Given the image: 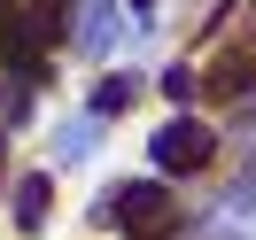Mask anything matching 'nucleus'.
Wrapping results in <instances>:
<instances>
[{"label":"nucleus","instance_id":"2","mask_svg":"<svg viewBox=\"0 0 256 240\" xmlns=\"http://www.w3.org/2000/svg\"><path fill=\"white\" fill-rule=\"evenodd\" d=\"M202 163H210V132L194 116H178V124L156 132V171H202Z\"/></svg>","mask_w":256,"mask_h":240},{"label":"nucleus","instance_id":"5","mask_svg":"<svg viewBox=\"0 0 256 240\" xmlns=\"http://www.w3.org/2000/svg\"><path fill=\"white\" fill-rule=\"evenodd\" d=\"M124 101H132V78H109V85L94 93V109H124Z\"/></svg>","mask_w":256,"mask_h":240},{"label":"nucleus","instance_id":"6","mask_svg":"<svg viewBox=\"0 0 256 240\" xmlns=\"http://www.w3.org/2000/svg\"><path fill=\"white\" fill-rule=\"evenodd\" d=\"M140 8H148V0H140Z\"/></svg>","mask_w":256,"mask_h":240},{"label":"nucleus","instance_id":"1","mask_svg":"<svg viewBox=\"0 0 256 240\" xmlns=\"http://www.w3.org/2000/svg\"><path fill=\"white\" fill-rule=\"evenodd\" d=\"M116 217H124L140 240H171L178 233V202L163 186H124V194H116Z\"/></svg>","mask_w":256,"mask_h":240},{"label":"nucleus","instance_id":"4","mask_svg":"<svg viewBox=\"0 0 256 240\" xmlns=\"http://www.w3.org/2000/svg\"><path fill=\"white\" fill-rule=\"evenodd\" d=\"M16 225H24V233L47 225V178H24V186H16Z\"/></svg>","mask_w":256,"mask_h":240},{"label":"nucleus","instance_id":"3","mask_svg":"<svg viewBox=\"0 0 256 240\" xmlns=\"http://www.w3.org/2000/svg\"><path fill=\"white\" fill-rule=\"evenodd\" d=\"M248 85H256V39L210 62V101H233V93H248Z\"/></svg>","mask_w":256,"mask_h":240}]
</instances>
